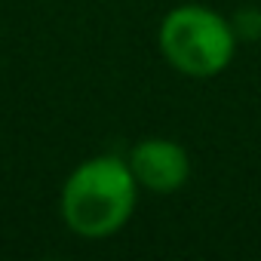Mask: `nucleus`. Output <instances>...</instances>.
I'll return each instance as SVG.
<instances>
[{
	"label": "nucleus",
	"instance_id": "2",
	"mask_svg": "<svg viewBox=\"0 0 261 261\" xmlns=\"http://www.w3.org/2000/svg\"><path fill=\"white\" fill-rule=\"evenodd\" d=\"M237 40L240 34L233 22L203 4L172 7L157 31V46L166 65L194 80L224 74L237 56Z\"/></svg>",
	"mask_w": 261,
	"mask_h": 261
},
{
	"label": "nucleus",
	"instance_id": "3",
	"mask_svg": "<svg viewBox=\"0 0 261 261\" xmlns=\"http://www.w3.org/2000/svg\"><path fill=\"white\" fill-rule=\"evenodd\" d=\"M129 169H133L136 181L148 194H175L188 185L191 178V157L188 151L172 142V139H142L126 157Z\"/></svg>",
	"mask_w": 261,
	"mask_h": 261
},
{
	"label": "nucleus",
	"instance_id": "1",
	"mask_svg": "<svg viewBox=\"0 0 261 261\" xmlns=\"http://www.w3.org/2000/svg\"><path fill=\"white\" fill-rule=\"evenodd\" d=\"M139 203V181L123 157L98 154L71 169L59 194V212L68 230L83 240L114 237L129 224Z\"/></svg>",
	"mask_w": 261,
	"mask_h": 261
}]
</instances>
